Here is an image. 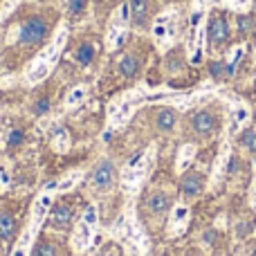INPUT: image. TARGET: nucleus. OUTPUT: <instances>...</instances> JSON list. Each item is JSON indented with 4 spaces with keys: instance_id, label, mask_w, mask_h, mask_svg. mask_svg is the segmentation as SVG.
I'll list each match as a JSON object with an SVG mask.
<instances>
[{
    "instance_id": "nucleus-1",
    "label": "nucleus",
    "mask_w": 256,
    "mask_h": 256,
    "mask_svg": "<svg viewBox=\"0 0 256 256\" xmlns=\"http://www.w3.org/2000/svg\"><path fill=\"white\" fill-rule=\"evenodd\" d=\"M97 218H99L97 207L90 204V207L84 212V216H81L79 227H76V234H74V248L76 250H84L90 245V238L94 236V227H97Z\"/></svg>"
},
{
    "instance_id": "nucleus-2",
    "label": "nucleus",
    "mask_w": 256,
    "mask_h": 256,
    "mask_svg": "<svg viewBox=\"0 0 256 256\" xmlns=\"http://www.w3.org/2000/svg\"><path fill=\"white\" fill-rule=\"evenodd\" d=\"M48 36V22L43 18H30L25 25L20 27V40L25 45H34V43H40V40Z\"/></svg>"
},
{
    "instance_id": "nucleus-3",
    "label": "nucleus",
    "mask_w": 256,
    "mask_h": 256,
    "mask_svg": "<svg viewBox=\"0 0 256 256\" xmlns=\"http://www.w3.org/2000/svg\"><path fill=\"white\" fill-rule=\"evenodd\" d=\"M150 158H153V153L146 158L144 155V160H142L140 164H137L135 168H126L124 171V189L128 191V194H132V191H137V186L142 184V180L146 178V173H148V164H150Z\"/></svg>"
},
{
    "instance_id": "nucleus-4",
    "label": "nucleus",
    "mask_w": 256,
    "mask_h": 256,
    "mask_svg": "<svg viewBox=\"0 0 256 256\" xmlns=\"http://www.w3.org/2000/svg\"><path fill=\"white\" fill-rule=\"evenodd\" d=\"M52 68L54 66H50L45 58H40V56H36L34 58V63H32L30 68H27V72H25V79H27V84H40L43 79H48V74L52 72Z\"/></svg>"
},
{
    "instance_id": "nucleus-5",
    "label": "nucleus",
    "mask_w": 256,
    "mask_h": 256,
    "mask_svg": "<svg viewBox=\"0 0 256 256\" xmlns=\"http://www.w3.org/2000/svg\"><path fill=\"white\" fill-rule=\"evenodd\" d=\"M50 209H52V194H50V191H43V194L36 198L34 209H32V225L38 227L40 222L45 220V216L50 214Z\"/></svg>"
},
{
    "instance_id": "nucleus-6",
    "label": "nucleus",
    "mask_w": 256,
    "mask_h": 256,
    "mask_svg": "<svg viewBox=\"0 0 256 256\" xmlns=\"http://www.w3.org/2000/svg\"><path fill=\"white\" fill-rule=\"evenodd\" d=\"M153 36H155V40H158L160 45H166L168 40H171V36H173L171 14H164V16H160L158 20H155V25H153Z\"/></svg>"
},
{
    "instance_id": "nucleus-7",
    "label": "nucleus",
    "mask_w": 256,
    "mask_h": 256,
    "mask_svg": "<svg viewBox=\"0 0 256 256\" xmlns=\"http://www.w3.org/2000/svg\"><path fill=\"white\" fill-rule=\"evenodd\" d=\"M92 180H94V184H97V189H108V186L112 184V180H115V166H112V162L106 160V162L99 164Z\"/></svg>"
},
{
    "instance_id": "nucleus-8",
    "label": "nucleus",
    "mask_w": 256,
    "mask_h": 256,
    "mask_svg": "<svg viewBox=\"0 0 256 256\" xmlns=\"http://www.w3.org/2000/svg\"><path fill=\"white\" fill-rule=\"evenodd\" d=\"M209 38H212L216 45L225 43V40L230 38V27H227L225 18H218L216 16L212 22H209Z\"/></svg>"
},
{
    "instance_id": "nucleus-9",
    "label": "nucleus",
    "mask_w": 256,
    "mask_h": 256,
    "mask_svg": "<svg viewBox=\"0 0 256 256\" xmlns=\"http://www.w3.org/2000/svg\"><path fill=\"white\" fill-rule=\"evenodd\" d=\"M216 128V120L209 110H200L194 115V130L200 132V135H209V132Z\"/></svg>"
},
{
    "instance_id": "nucleus-10",
    "label": "nucleus",
    "mask_w": 256,
    "mask_h": 256,
    "mask_svg": "<svg viewBox=\"0 0 256 256\" xmlns=\"http://www.w3.org/2000/svg\"><path fill=\"white\" fill-rule=\"evenodd\" d=\"M124 38H126L124 25H120V22H112V25L108 27V34H106V48L108 50H117L122 43H124Z\"/></svg>"
},
{
    "instance_id": "nucleus-11",
    "label": "nucleus",
    "mask_w": 256,
    "mask_h": 256,
    "mask_svg": "<svg viewBox=\"0 0 256 256\" xmlns=\"http://www.w3.org/2000/svg\"><path fill=\"white\" fill-rule=\"evenodd\" d=\"M202 186H204V180H202V176H198V173L186 176L184 180H182V191H184L186 196H198L200 191H202Z\"/></svg>"
},
{
    "instance_id": "nucleus-12",
    "label": "nucleus",
    "mask_w": 256,
    "mask_h": 256,
    "mask_svg": "<svg viewBox=\"0 0 256 256\" xmlns=\"http://www.w3.org/2000/svg\"><path fill=\"white\" fill-rule=\"evenodd\" d=\"M74 58H76V63H81V66H90L94 58V45L92 43L79 45V50L74 52Z\"/></svg>"
},
{
    "instance_id": "nucleus-13",
    "label": "nucleus",
    "mask_w": 256,
    "mask_h": 256,
    "mask_svg": "<svg viewBox=\"0 0 256 256\" xmlns=\"http://www.w3.org/2000/svg\"><path fill=\"white\" fill-rule=\"evenodd\" d=\"M166 207H168V196L166 194H153L148 198V209L153 214H162V212H166Z\"/></svg>"
},
{
    "instance_id": "nucleus-14",
    "label": "nucleus",
    "mask_w": 256,
    "mask_h": 256,
    "mask_svg": "<svg viewBox=\"0 0 256 256\" xmlns=\"http://www.w3.org/2000/svg\"><path fill=\"white\" fill-rule=\"evenodd\" d=\"M176 112L171 110V108H164V110H160L158 115V128L160 130H171L173 126H176Z\"/></svg>"
},
{
    "instance_id": "nucleus-15",
    "label": "nucleus",
    "mask_w": 256,
    "mask_h": 256,
    "mask_svg": "<svg viewBox=\"0 0 256 256\" xmlns=\"http://www.w3.org/2000/svg\"><path fill=\"white\" fill-rule=\"evenodd\" d=\"M186 218H189V209H186L184 204H178V207L173 209V218H171L173 232H180L182 227L186 225Z\"/></svg>"
},
{
    "instance_id": "nucleus-16",
    "label": "nucleus",
    "mask_w": 256,
    "mask_h": 256,
    "mask_svg": "<svg viewBox=\"0 0 256 256\" xmlns=\"http://www.w3.org/2000/svg\"><path fill=\"white\" fill-rule=\"evenodd\" d=\"M74 218V209L72 207H66V204H58L56 209H54V222L56 225H68V222Z\"/></svg>"
},
{
    "instance_id": "nucleus-17",
    "label": "nucleus",
    "mask_w": 256,
    "mask_h": 256,
    "mask_svg": "<svg viewBox=\"0 0 256 256\" xmlns=\"http://www.w3.org/2000/svg\"><path fill=\"white\" fill-rule=\"evenodd\" d=\"M52 144H54V148L61 150V153L68 150L70 148V132H68L66 128H58V130L52 135Z\"/></svg>"
},
{
    "instance_id": "nucleus-18",
    "label": "nucleus",
    "mask_w": 256,
    "mask_h": 256,
    "mask_svg": "<svg viewBox=\"0 0 256 256\" xmlns=\"http://www.w3.org/2000/svg\"><path fill=\"white\" fill-rule=\"evenodd\" d=\"M194 155H196V146H194V144L182 146V148H180V155H178V168H180V171H184V168L191 164Z\"/></svg>"
},
{
    "instance_id": "nucleus-19",
    "label": "nucleus",
    "mask_w": 256,
    "mask_h": 256,
    "mask_svg": "<svg viewBox=\"0 0 256 256\" xmlns=\"http://www.w3.org/2000/svg\"><path fill=\"white\" fill-rule=\"evenodd\" d=\"M86 88L84 86H76V88H72L70 90V94H68V99H66V106L68 108H76L79 104H84L86 102Z\"/></svg>"
},
{
    "instance_id": "nucleus-20",
    "label": "nucleus",
    "mask_w": 256,
    "mask_h": 256,
    "mask_svg": "<svg viewBox=\"0 0 256 256\" xmlns=\"http://www.w3.org/2000/svg\"><path fill=\"white\" fill-rule=\"evenodd\" d=\"M137 70H140V63H137V58L130 56V54H128V56H124V58L120 61V72H122L124 76H135Z\"/></svg>"
},
{
    "instance_id": "nucleus-21",
    "label": "nucleus",
    "mask_w": 256,
    "mask_h": 256,
    "mask_svg": "<svg viewBox=\"0 0 256 256\" xmlns=\"http://www.w3.org/2000/svg\"><path fill=\"white\" fill-rule=\"evenodd\" d=\"M14 227H16L14 218L9 216V214H0V238H2V240H9V238H12Z\"/></svg>"
},
{
    "instance_id": "nucleus-22",
    "label": "nucleus",
    "mask_w": 256,
    "mask_h": 256,
    "mask_svg": "<svg viewBox=\"0 0 256 256\" xmlns=\"http://www.w3.org/2000/svg\"><path fill=\"white\" fill-rule=\"evenodd\" d=\"M146 9H148L146 7V0H130V16L137 25H142V20L146 16Z\"/></svg>"
},
{
    "instance_id": "nucleus-23",
    "label": "nucleus",
    "mask_w": 256,
    "mask_h": 256,
    "mask_svg": "<svg viewBox=\"0 0 256 256\" xmlns=\"http://www.w3.org/2000/svg\"><path fill=\"white\" fill-rule=\"evenodd\" d=\"M84 178V173L81 171H72V173H68L63 180H58V186H56V191H70L72 186L76 184V182Z\"/></svg>"
},
{
    "instance_id": "nucleus-24",
    "label": "nucleus",
    "mask_w": 256,
    "mask_h": 256,
    "mask_svg": "<svg viewBox=\"0 0 256 256\" xmlns=\"http://www.w3.org/2000/svg\"><path fill=\"white\" fill-rule=\"evenodd\" d=\"M18 4H20V0H2V4H0V22H2L12 12H16Z\"/></svg>"
},
{
    "instance_id": "nucleus-25",
    "label": "nucleus",
    "mask_w": 256,
    "mask_h": 256,
    "mask_svg": "<svg viewBox=\"0 0 256 256\" xmlns=\"http://www.w3.org/2000/svg\"><path fill=\"white\" fill-rule=\"evenodd\" d=\"M128 18H130V2H124L120 9H117V18L112 22H120V25H126Z\"/></svg>"
},
{
    "instance_id": "nucleus-26",
    "label": "nucleus",
    "mask_w": 256,
    "mask_h": 256,
    "mask_svg": "<svg viewBox=\"0 0 256 256\" xmlns=\"http://www.w3.org/2000/svg\"><path fill=\"white\" fill-rule=\"evenodd\" d=\"M240 142H243V144L248 146L252 153H256V132L254 130H245L243 135H240Z\"/></svg>"
},
{
    "instance_id": "nucleus-27",
    "label": "nucleus",
    "mask_w": 256,
    "mask_h": 256,
    "mask_svg": "<svg viewBox=\"0 0 256 256\" xmlns=\"http://www.w3.org/2000/svg\"><path fill=\"white\" fill-rule=\"evenodd\" d=\"M36 256H56V250L52 243H38L36 245Z\"/></svg>"
},
{
    "instance_id": "nucleus-28",
    "label": "nucleus",
    "mask_w": 256,
    "mask_h": 256,
    "mask_svg": "<svg viewBox=\"0 0 256 256\" xmlns=\"http://www.w3.org/2000/svg\"><path fill=\"white\" fill-rule=\"evenodd\" d=\"M250 120V112H248V108H236V112H234V128L236 126H240V124H245V122Z\"/></svg>"
},
{
    "instance_id": "nucleus-29",
    "label": "nucleus",
    "mask_w": 256,
    "mask_h": 256,
    "mask_svg": "<svg viewBox=\"0 0 256 256\" xmlns=\"http://www.w3.org/2000/svg\"><path fill=\"white\" fill-rule=\"evenodd\" d=\"M240 58H243V48H236L234 50V56H232V63L227 66V72H230V74H234V70H236V66H238Z\"/></svg>"
},
{
    "instance_id": "nucleus-30",
    "label": "nucleus",
    "mask_w": 256,
    "mask_h": 256,
    "mask_svg": "<svg viewBox=\"0 0 256 256\" xmlns=\"http://www.w3.org/2000/svg\"><path fill=\"white\" fill-rule=\"evenodd\" d=\"M22 140H25L22 130H12V132H9V146H18V144H22Z\"/></svg>"
},
{
    "instance_id": "nucleus-31",
    "label": "nucleus",
    "mask_w": 256,
    "mask_h": 256,
    "mask_svg": "<svg viewBox=\"0 0 256 256\" xmlns=\"http://www.w3.org/2000/svg\"><path fill=\"white\" fill-rule=\"evenodd\" d=\"M68 7H70L72 14H81L86 7V0H68Z\"/></svg>"
},
{
    "instance_id": "nucleus-32",
    "label": "nucleus",
    "mask_w": 256,
    "mask_h": 256,
    "mask_svg": "<svg viewBox=\"0 0 256 256\" xmlns=\"http://www.w3.org/2000/svg\"><path fill=\"white\" fill-rule=\"evenodd\" d=\"M238 30L240 32H250V30H252V18H250V16H238Z\"/></svg>"
},
{
    "instance_id": "nucleus-33",
    "label": "nucleus",
    "mask_w": 256,
    "mask_h": 256,
    "mask_svg": "<svg viewBox=\"0 0 256 256\" xmlns=\"http://www.w3.org/2000/svg\"><path fill=\"white\" fill-rule=\"evenodd\" d=\"M0 186H2V189H7V186H9V171H7V166H0Z\"/></svg>"
},
{
    "instance_id": "nucleus-34",
    "label": "nucleus",
    "mask_w": 256,
    "mask_h": 256,
    "mask_svg": "<svg viewBox=\"0 0 256 256\" xmlns=\"http://www.w3.org/2000/svg\"><path fill=\"white\" fill-rule=\"evenodd\" d=\"M36 112H38V115H45V112H50V102H48V99H40L38 106H36Z\"/></svg>"
},
{
    "instance_id": "nucleus-35",
    "label": "nucleus",
    "mask_w": 256,
    "mask_h": 256,
    "mask_svg": "<svg viewBox=\"0 0 256 256\" xmlns=\"http://www.w3.org/2000/svg\"><path fill=\"white\" fill-rule=\"evenodd\" d=\"M209 70H212V74H214V76H222L225 68H222V63H212V68H209Z\"/></svg>"
},
{
    "instance_id": "nucleus-36",
    "label": "nucleus",
    "mask_w": 256,
    "mask_h": 256,
    "mask_svg": "<svg viewBox=\"0 0 256 256\" xmlns=\"http://www.w3.org/2000/svg\"><path fill=\"white\" fill-rule=\"evenodd\" d=\"M248 232H250V225H248V222H240V225L236 227V234H238V236H245Z\"/></svg>"
},
{
    "instance_id": "nucleus-37",
    "label": "nucleus",
    "mask_w": 256,
    "mask_h": 256,
    "mask_svg": "<svg viewBox=\"0 0 256 256\" xmlns=\"http://www.w3.org/2000/svg\"><path fill=\"white\" fill-rule=\"evenodd\" d=\"M204 238H207V243H214V240H216V232H207Z\"/></svg>"
},
{
    "instance_id": "nucleus-38",
    "label": "nucleus",
    "mask_w": 256,
    "mask_h": 256,
    "mask_svg": "<svg viewBox=\"0 0 256 256\" xmlns=\"http://www.w3.org/2000/svg\"><path fill=\"white\" fill-rule=\"evenodd\" d=\"M236 166H238V162H236V160H230V168H227V171L234 173V171H236Z\"/></svg>"
},
{
    "instance_id": "nucleus-39",
    "label": "nucleus",
    "mask_w": 256,
    "mask_h": 256,
    "mask_svg": "<svg viewBox=\"0 0 256 256\" xmlns=\"http://www.w3.org/2000/svg\"><path fill=\"white\" fill-rule=\"evenodd\" d=\"M250 0H234V7H248Z\"/></svg>"
},
{
    "instance_id": "nucleus-40",
    "label": "nucleus",
    "mask_w": 256,
    "mask_h": 256,
    "mask_svg": "<svg viewBox=\"0 0 256 256\" xmlns=\"http://www.w3.org/2000/svg\"><path fill=\"white\" fill-rule=\"evenodd\" d=\"M254 204H256V191H254Z\"/></svg>"
},
{
    "instance_id": "nucleus-41",
    "label": "nucleus",
    "mask_w": 256,
    "mask_h": 256,
    "mask_svg": "<svg viewBox=\"0 0 256 256\" xmlns=\"http://www.w3.org/2000/svg\"><path fill=\"white\" fill-rule=\"evenodd\" d=\"M252 256H256V248H254V252H252Z\"/></svg>"
}]
</instances>
